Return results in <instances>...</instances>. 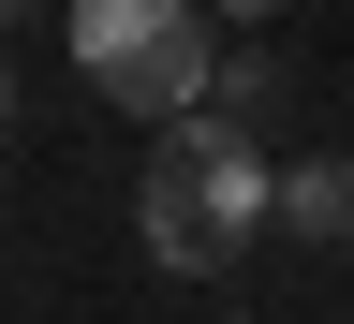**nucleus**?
<instances>
[{
	"instance_id": "f257e3e1",
	"label": "nucleus",
	"mask_w": 354,
	"mask_h": 324,
	"mask_svg": "<svg viewBox=\"0 0 354 324\" xmlns=\"http://www.w3.org/2000/svg\"><path fill=\"white\" fill-rule=\"evenodd\" d=\"M281 221V162L251 148V118L221 104H177L148 177H133V236H148V265H177V280H236V251Z\"/></svg>"
},
{
	"instance_id": "f03ea898",
	"label": "nucleus",
	"mask_w": 354,
	"mask_h": 324,
	"mask_svg": "<svg viewBox=\"0 0 354 324\" xmlns=\"http://www.w3.org/2000/svg\"><path fill=\"white\" fill-rule=\"evenodd\" d=\"M59 30H74L88 88H104V104H133V118L207 104V74H221V15H207V0H74Z\"/></svg>"
},
{
	"instance_id": "7ed1b4c3",
	"label": "nucleus",
	"mask_w": 354,
	"mask_h": 324,
	"mask_svg": "<svg viewBox=\"0 0 354 324\" xmlns=\"http://www.w3.org/2000/svg\"><path fill=\"white\" fill-rule=\"evenodd\" d=\"M281 221H295V236H354V162H339V148L281 162Z\"/></svg>"
},
{
	"instance_id": "20e7f679",
	"label": "nucleus",
	"mask_w": 354,
	"mask_h": 324,
	"mask_svg": "<svg viewBox=\"0 0 354 324\" xmlns=\"http://www.w3.org/2000/svg\"><path fill=\"white\" fill-rule=\"evenodd\" d=\"M207 15H236V30H251V15H281V0H207Z\"/></svg>"
},
{
	"instance_id": "39448f33",
	"label": "nucleus",
	"mask_w": 354,
	"mask_h": 324,
	"mask_svg": "<svg viewBox=\"0 0 354 324\" xmlns=\"http://www.w3.org/2000/svg\"><path fill=\"white\" fill-rule=\"evenodd\" d=\"M0 133H15V74H0Z\"/></svg>"
},
{
	"instance_id": "423d86ee",
	"label": "nucleus",
	"mask_w": 354,
	"mask_h": 324,
	"mask_svg": "<svg viewBox=\"0 0 354 324\" xmlns=\"http://www.w3.org/2000/svg\"><path fill=\"white\" fill-rule=\"evenodd\" d=\"M15 15H44V0H0V30H15Z\"/></svg>"
}]
</instances>
